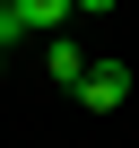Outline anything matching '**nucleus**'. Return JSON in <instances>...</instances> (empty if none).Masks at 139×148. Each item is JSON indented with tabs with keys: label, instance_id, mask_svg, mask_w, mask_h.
Masks as SVG:
<instances>
[{
	"label": "nucleus",
	"instance_id": "f03ea898",
	"mask_svg": "<svg viewBox=\"0 0 139 148\" xmlns=\"http://www.w3.org/2000/svg\"><path fill=\"white\" fill-rule=\"evenodd\" d=\"M44 70H52V87H78V79H87V52L70 44V35H52V44H44Z\"/></svg>",
	"mask_w": 139,
	"mask_h": 148
},
{
	"label": "nucleus",
	"instance_id": "39448f33",
	"mask_svg": "<svg viewBox=\"0 0 139 148\" xmlns=\"http://www.w3.org/2000/svg\"><path fill=\"white\" fill-rule=\"evenodd\" d=\"M0 70H9V44H0Z\"/></svg>",
	"mask_w": 139,
	"mask_h": 148
},
{
	"label": "nucleus",
	"instance_id": "f257e3e1",
	"mask_svg": "<svg viewBox=\"0 0 139 148\" xmlns=\"http://www.w3.org/2000/svg\"><path fill=\"white\" fill-rule=\"evenodd\" d=\"M70 96H78L87 113H113V105L130 96V70H122V61H87V79L70 87Z\"/></svg>",
	"mask_w": 139,
	"mask_h": 148
},
{
	"label": "nucleus",
	"instance_id": "20e7f679",
	"mask_svg": "<svg viewBox=\"0 0 139 148\" xmlns=\"http://www.w3.org/2000/svg\"><path fill=\"white\" fill-rule=\"evenodd\" d=\"M70 9H78V18H104V9H113V0H70Z\"/></svg>",
	"mask_w": 139,
	"mask_h": 148
},
{
	"label": "nucleus",
	"instance_id": "7ed1b4c3",
	"mask_svg": "<svg viewBox=\"0 0 139 148\" xmlns=\"http://www.w3.org/2000/svg\"><path fill=\"white\" fill-rule=\"evenodd\" d=\"M9 9L26 18V35H35V26H44V35H61L70 18H78V9H70V0H9Z\"/></svg>",
	"mask_w": 139,
	"mask_h": 148
}]
</instances>
